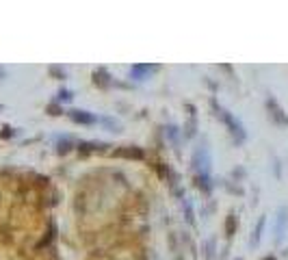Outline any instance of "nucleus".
I'll list each match as a JSON object with an SVG mask.
<instances>
[{
	"label": "nucleus",
	"mask_w": 288,
	"mask_h": 260,
	"mask_svg": "<svg viewBox=\"0 0 288 260\" xmlns=\"http://www.w3.org/2000/svg\"><path fill=\"white\" fill-rule=\"evenodd\" d=\"M239 260H241V258H239Z\"/></svg>",
	"instance_id": "obj_17"
},
{
	"label": "nucleus",
	"mask_w": 288,
	"mask_h": 260,
	"mask_svg": "<svg viewBox=\"0 0 288 260\" xmlns=\"http://www.w3.org/2000/svg\"><path fill=\"white\" fill-rule=\"evenodd\" d=\"M288 226V208L282 206L280 213H277V228H275V241L282 243V238H284V230Z\"/></svg>",
	"instance_id": "obj_3"
},
{
	"label": "nucleus",
	"mask_w": 288,
	"mask_h": 260,
	"mask_svg": "<svg viewBox=\"0 0 288 260\" xmlns=\"http://www.w3.org/2000/svg\"><path fill=\"white\" fill-rule=\"evenodd\" d=\"M0 111H2V107H0Z\"/></svg>",
	"instance_id": "obj_16"
},
{
	"label": "nucleus",
	"mask_w": 288,
	"mask_h": 260,
	"mask_svg": "<svg viewBox=\"0 0 288 260\" xmlns=\"http://www.w3.org/2000/svg\"><path fill=\"white\" fill-rule=\"evenodd\" d=\"M0 78H4V69H0Z\"/></svg>",
	"instance_id": "obj_14"
},
{
	"label": "nucleus",
	"mask_w": 288,
	"mask_h": 260,
	"mask_svg": "<svg viewBox=\"0 0 288 260\" xmlns=\"http://www.w3.org/2000/svg\"><path fill=\"white\" fill-rule=\"evenodd\" d=\"M59 100H63V102L72 100V91H67V89H61V91H59Z\"/></svg>",
	"instance_id": "obj_11"
},
{
	"label": "nucleus",
	"mask_w": 288,
	"mask_h": 260,
	"mask_svg": "<svg viewBox=\"0 0 288 260\" xmlns=\"http://www.w3.org/2000/svg\"><path fill=\"white\" fill-rule=\"evenodd\" d=\"M193 169H195L197 176L210 178V154L206 148H199L193 154Z\"/></svg>",
	"instance_id": "obj_2"
},
{
	"label": "nucleus",
	"mask_w": 288,
	"mask_h": 260,
	"mask_svg": "<svg viewBox=\"0 0 288 260\" xmlns=\"http://www.w3.org/2000/svg\"><path fill=\"white\" fill-rule=\"evenodd\" d=\"M265 221H266L265 217H260V219H258V226H256V230H254V234H251V245H258V243H260L262 230H265Z\"/></svg>",
	"instance_id": "obj_7"
},
{
	"label": "nucleus",
	"mask_w": 288,
	"mask_h": 260,
	"mask_svg": "<svg viewBox=\"0 0 288 260\" xmlns=\"http://www.w3.org/2000/svg\"><path fill=\"white\" fill-rule=\"evenodd\" d=\"M69 117H72L76 124H85V126H91V124L98 122V119H95V115H91L87 111H69Z\"/></svg>",
	"instance_id": "obj_4"
},
{
	"label": "nucleus",
	"mask_w": 288,
	"mask_h": 260,
	"mask_svg": "<svg viewBox=\"0 0 288 260\" xmlns=\"http://www.w3.org/2000/svg\"><path fill=\"white\" fill-rule=\"evenodd\" d=\"M212 108H215L217 115H219V117L223 119V124H225L227 128H230V132L234 134V139H236V141H239V143H241V141H245V130H243V126H241V122H239V119H236V117H232V113H227L223 107H219V104H217L215 100H212Z\"/></svg>",
	"instance_id": "obj_1"
},
{
	"label": "nucleus",
	"mask_w": 288,
	"mask_h": 260,
	"mask_svg": "<svg viewBox=\"0 0 288 260\" xmlns=\"http://www.w3.org/2000/svg\"><path fill=\"white\" fill-rule=\"evenodd\" d=\"M206 258H208V260L212 258V241L208 243V252H206Z\"/></svg>",
	"instance_id": "obj_13"
},
{
	"label": "nucleus",
	"mask_w": 288,
	"mask_h": 260,
	"mask_svg": "<svg viewBox=\"0 0 288 260\" xmlns=\"http://www.w3.org/2000/svg\"><path fill=\"white\" fill-rule=\"evenodd\" d=\"M266 107H269V111H271V115H273V119H275L277 124H288V117H286V115H282L284 111H282V108L277 107V102H275L273 98L266 100Z\"/></svg>",
	"instance_id": "obj_5"
},
{
	"label": "nucleus",
	"mask_w": 288,
	"mask_h": 260,
	"mask_svg": "<svg viewBox=\"0 0 288 260\" xmlns=\"http://www.w3.org/2000/svg\"><path fill=\"white\" fill-rule=\"evenodd\" d=\"M13 134H15V130H13V128H9V126H4L2 130H0V137H4V139L13 137Z\"/></svg>",
	"instance_id": "obj_12"
},
{
	"label": "nucleus",
	"mask_w": 288,
	"mask_h": 260,
	"mask_svg": "<svg viewBox=\"0 0 288 260\" xmlns=\"http://www.w3.org/2000/svg\"><path fill=\"white\" fill-rule=\"evenodd\" d=\"M156 69V65H133L130 67V78H136V81H143L148 76V72Z\"/></svg>",
	"instance_id": "obj_6"
},
{
	"label": "nucleus",
	"mask_w": 288,
	"mask_h": 260,
	"mask_svg": "<svg viewBox=\"0 0 288 260\" xmlns=\"http://www.w3.org/2000/svg\"><path fill=\"white\" fill-rule=\"evenodd\" d=\"M184 206H186V219H189V223H193V208H191L189 199H184Z\"/></svg>",
	"instance_id": "obj_10"
},
{
	"label": "nucleus",
	"mask_w": 288,
	"mask_h": 260,
	"mask_svg": "<svg viewBox=\"0 0 288 260\" xmlns=\"http://www.w3.org/2000/svg\"><path fill=\"white\" fill-rule=\"evenodd\" d=\"M262 260H275V258H273V256H266V258H262Z\"/></svg>",
	"instance_id": "obj_15"
},
{
	"label": "nucleus",
	"mask_w": 288,
	"mask_h": 260,
	"mask_svg": "<svg viewBox=\"0 0 288 260\" xmlns=\"http://www.w3.org/2000/svg\"><path fill=\"white\" fill-rule=\"evenodd\" d=\"M234 226H236V217H234V215H230V217H227V221H225V234H227V237H232V234H234Z\"/></svg>",
	"instance_id": "obj_9"
},
{
	"label": "nucleus",
	"mask_w": 288,
	"mask_h": 260,
	"mask_svg": "<svg viewBox=\"0 0 288 260\" xmlns=\"http://www.w3.org/2000/svg\"><path fill=\"white\" fill-rule=\"evenodd\" d=\"M93 81H95V85H100V87H109V74H106L104 69H100V72L93 74Z\"/></svg>",
	"instance_id": "obj_8"
}]
</instances>
